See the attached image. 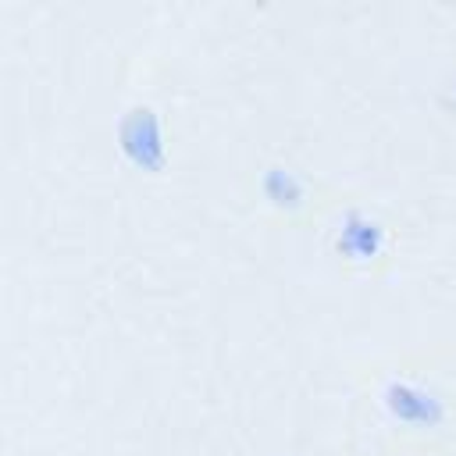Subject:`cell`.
I'll return each instance as SVG.
<instances>
[]
</instances>
